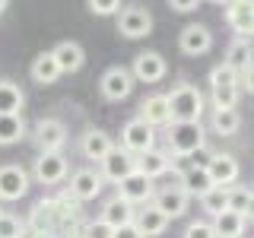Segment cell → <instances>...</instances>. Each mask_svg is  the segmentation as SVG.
<instances>
[{
    "mask_svg": "<svg viewBox=\"0 0 254 238\" xmlns=\"http://www.w3.org/2000/svg\"><path fill=\"white\" fill-rule=\"evenodd\" d=\"M165 130V149L172 159H188L197 146L206 143V130L200 121H169Z\"/></svg>",
    "mask_w": 254,
    "mask_h": 238,
    "instance_id": "1",
    "label": "cell"
},
{
    "mask_svg": "<svg viewBox=\"0 0 254 238\" xmlns=\"http://www.w3.org/2000/svg\"><path fill=\"white\" fill-rule=\"evenodd\" d=\"M165 102H169V115L172 121H200L206 102L203 92L190 83H178L172 86V92H165Z\"/></svg>",
    "mask_w": 254,
    "mask_h": 238,
    "instance_id": "2",
    "label": "cell"
},
{
    "mask_svg": "<svg viewBox=\"0 0 254 238\" xmlns=\"http://www.w3.org/2000/svg\"><path fill=\"white\" fill-rule=\"evenodd\" d=\"M238 83H235V70L219 63L210 70V99L213 108H235L238 105Z\"/></svg>",
    "mask_w": 254,
    "mask_h": 238,
    "instance_id": "3",
    "label": "cell"
},
{
    "mask_svg": "<svg viewBox=\"0 0 254 238\" xmlns=\"http://www.w3.org/2000/svg\"><path fill=\"white\" fill-rule=\"evenodd\" d=\"M32 175H35V181L45 184V187L61 184L70 175V162H67V156H64V149H58V153H38V159L32 162Z\"/></svg>",
    "mask_w": 254,
    "mask_h": 238,
    "instance_id": "4",
    "label": "cell"
},
{
    "mask_svg": "<svg viewBox=\"0 0 254 238\" xmlns=\"http://www.w3.org/2000/svg\"><path fill=\"white\" fill-rule=\"evenodd\" d=\"M67 140H70V133L58 118H42L32 127V143L38 146V153H58V149L67 146Z\"/></svg>",
    "mask_w": 254,
    "mask_h": 238,
    "instance_id": "5",
    "label": "cell"
},
{
    "mask_svg": "<svg viewBox=\"0 0 254 238\" xmlns=\"http://www.w3.org/2000/svg\"><path fill=\"white\" fill-rule=\"evenodd\" d=\"M153 146H156V127H149L143 118H133V121H127L121 127V149L140 156V153H146V149H153Z\"/></svg>",
    "mask_w": 254,
    "mask_h": 238,
    "instance_id": "6",
    "label": "cell"
},
{
    "mask_svg": "<svg viewBox=\"0 0 254 238\" xmlns=\"http://www.w3.org/2000/svg\"><path fill=\"white\" fill-rule=\"evenodd\" d=\"M29 194V172L16 162L0 165V203L22 200Z\"/></svg>",
    "mask_w": 254,
    "mask_h": 238,
    "instance_id": "7",
    "label": "cell"
},
{
    "mask_svg": "<svg viewBox=\"0 0 254 238\" xmlns=\"http://www.w3.org/2000/svg\"><path fill=\"white\" fill-rule=\"evenodd\" d=\"M133 83H137V79L130 76L127 67H108L99 79V92H102L105 102H124L127 95L133 92Z\"/></svg>",
    "mask_w": 254,
    "mask_h": 238,
    "instance_id": "8",
    "label": "cell"
},
{
    "mask_svg": "<svg viewBox=\"0 0 254 238\" xmlns=\"http://www.w3.org/2000/svg\"><path fill=\"white\" fill-rule=\"evenodd\" d=\"M118 32L124 38H146L153 32V13L140 3L127 6V10H118Z\"/></svg>",
    "mask_w": 254,
    "mask_h": 238,
    "instance_id": "9",
    "label": "cell"
},
{
    "mask_svg": "<svg viewBox=\"0 0 254 238\" xmlns=\"http://www.w3.org/2000/svg\"><path fill=\"white\" fill-rule=\"evenodd\" d=\"M102 181H111V184H118L121 178H127L130 172H137V156L133 153H127V149L121 146H111V153L102 159Z\"/></svg>",
    "mask_w": 254,
    "mask_h": 238,
    "instance_id": "10",
    "label": "cell"
},
{
    "mask_svg": "<svg viewBox=\"0 0 254 238\" xmlns=\"http://www.w3.org/2000/svg\"><path fill=\"white\" fill-rule=\"evenodd\" d=\"M102 190H105V181H102V175L95 172V169H76L73 175H70V187H67V194H73L79 203L95 200Z\"/></svg>",
    "mask_w": 254,
    "mask_h": 238,
    "instance_id": "11",
    "label": "cell"
},
{
    "mask_svg": "<svg viewBox=\"0 0 254 238\" xmlns=\"http://www.w3.org/2000/svg\"><path fill=\"white\" fill-rule=\"evenodd\" d=\"M165 70H169V63H165V58L159 51H140L130 63V76L140 79V83H146V86L159 83V79L165 76Z\"/></svg>",
    "mask_w": 254,
    "mask_h": 238,
    "instance_id": "12",
    "label": "cell"
},
{
    "mask_svg": "<svg viewBox=\"0 0 254 238\" xmlns=\"http://www.w3.org/2000/svg\"><path fill=\"white\" fill-rule=\"evenodd\" d=\"M153 194H156V187H153V181L146 178V175H140V172H130L127 178L118 181V197H124L130 206H143V203H149L153 200Z\"/></svg>",
    "mask_w": 254,
    "mask_h": 238,
    "instance_id": "13",
    "label": "cell"
},
{
    "mask_svg": "<svg viewBox=\"0 0 254 238\" xmlns=\"http://www.w3.org/2000/svg\"><path fill=\"white\" fill-rule=\"evenodd\" d=\"M206 175H210V181L216 187H229L238 181V175H242V165H238V159L232 153H213L210 162H206Z\"/></svg>",
    "mask_w": 254,
    "mask_h": 238,
    "instance_id": "14",
    "label": "cell"
},
{
    "mask_svg": "<svg viewBox=\"0 0 254 238\" xmlns=\"http://www.w3.org/2000/svg\"><path fill=\"white\" fill-rule=\"evenodd\" d=\"M178 48H181V54H188V58H200V54H206L213 48V32L206 26H200V22H190V26L181 29Z\"/></svg>",
    "mask_w": 254,
    "mask_h": 238,
    "instance_id": "15",
    "label": "cell"
},
{
    "mask_svg": "<svg viewBox=\"0 0 254 238\" xmlns=\"http://www.w3.org/2000/svg\"><path fill=\"white\" fill-rule=\"evenodd\" d=\"M156 206V210H162L169 219H178V216H185L188 213V206H190V197L181 190L178 184H172V187H159L156 194H153V200H149Z\"/></svg>",
    "mask_w": 254,
    "mask_h": 238,
    "instance_id": "16",
    "label": "cell"
},
{
    "mask_svg": "<svg viewBox=\"0 0 254 238\" xmlns=\"http://www.w3.org/2000/svg\"><path fill=\"white\" fill-rule=\"evenodd\" d=\"M169 216H165L162 210H156L153 203H143L137 213H133V226L140 229V235L143 238H159V235H165V229H169Z\"/></svg>",
    "mask_w": 254,
    "mask_h": 238,
    "instance_id": "17",
    "label": "cell"
},
{
    "mask_svg": "<svg viewBox=\"0 0 254 238\" xmlns=\"http://www.w3.org/2000/svg\"><path fill=\"white\" fill-rule=\"evenodd\" d=\"M226 22L238 38H251L254 32V10L251 0H226Z\"/></svg>",
    "mask_w": 254,
    "mask_h": 238,
    "instance_id": "18",
    "label": "cell"
},
{
    "mask_svg": "<svg viewBox=\"0 0 254 238\" xmlns=\"http://www.w3.org/2000/svg\"><path fill=\"white\" fill-rule=\"evenodd\" d=\"M111 146H115V140L105 130H99V127H86L83 137H79V153H83V159H89V162H102L111 153Z\"/></svg>",
    "mask_w": 254,
    "mask_h": 238,
    "instance_id": "19",
    "label": "cell"
},
{
    "mask_svg": "<svg viewBox=\"0 0 254 238\" xmlns=\"http://www.w3.org/2000/svg\"><path fill=\"white\" fill-rule=\"evenodd\" d=\"M169 169H175V159L169 156V149H159V146H153V149H146V153H140L137 156V172L140 175H146L149 181H156V178H162Z\"/></svg>",
    "mask_w": 254,
    "mask_h": 238,
    "instance_id": "20",
    "label": "cell"
},
{
    "mask_svg": "<svg viewBox=\"0 0 254 238\" xmlns=\"http://www.w3.org/2000/svg\"><path fill=\"white\" fill-rule=\"evenodd\" d=\"M149 127H165L172 121V115H169V102H165V92H156V95H149V99H143L140 102V115Z\"/></svg>",
    "mask_w": 254,
    "mask_h": 238,
    "instance_id": "21",
    "label": "cell"
},
{
    "mask_svg": "<svg viewBox=\"0 0 254 238\" xmlns=\"http://www.w3.org/2000/svg\"><path fill=\"white\" fill-rule=\"evenodd\" d=\"M178 187L185 190V194L190 197V200H194V197L200 200V197L206 194V190H210V187H216V184L210 181V175H206V169H197V165H190V169H185V172H181V178H178Z\"/></svg>",
    "mask_w": 254,
    "mask_h": 238,
    "instance_id": "22",
    "label": "cell"
},
{
    "mask_svg": "<svg viewBox=\"0 0 254 238\" xmlns=\"http://www.w3.org/2000/svg\"><path fill=\"white\" fill-rule=\"evenodd\" d=\"M51 54H54V60H58L61 73H76V70L86 63V51H83L79 42H61Z\"/></svg>",
    "mask_w": 254,
    "mask_h": 238,
    "instance_id": "23",
    "label": "cell"
},
{
    "mask_svg": "<svg viewBox=\"0 0 254 238\" xmlns=\"http://www.w3.org/2000/svg\"><path fill=\"white\" fill-rule=\"evenodd\" d=\"M133 213H137V206H130L124 200V197H111V200L102 206V222H108L111 229H121L127 222H133Z\"/></svg>",
    "mask_w": 254,
    "mask_h": 238,
    "instance_id": "24",
    "label": "cell"
},
{
    "mask_svg": "<svg viewBox=\"0 0 254 238\" xmlns=\"http://www.w3.org/2000/svg\"><path fill=\"white\" fill-rule=\"evenodd\" d=\"M210 226H213V232H216V238H242L248 219L238 216V213H232V210H222V213L213 216Z\"/></svg>",
    "mask_w": 254,
    "mask_h": 238,
    "instance_id": "25",
    "label": "cell"
},
{
    "mask_svg": "<svg viewBox=\"0 0 254 238\" xmlns=\"http://www.w3.org/2000/svg\"><path fill=\"white\" fill-rule=\"evenodd\" d=\"M29 73H32V79H35L38 86H51V83L61 79V67H58V60H54L51 51H42L35 60H32Z\"/></svg>",
    "mask_w": 254,
    "mask_h": 238,
    "instance_id": "26",
    "label": "cell"
},
{
    "mask_svg": "<svg viewBox=\"0 0 254 238\" xmlns=\"http://www.w3.org/2000/svg\"><path fill=\"white\" fill-rule=\"evenodd\" d=\"M210 130L216 137H235L242 130V115L235 108H213V118H210Z\"/></svg>",
    "mask_w": 254,
    "mask_h": 238,
    "instance_id": "27",
    "label": "cell"
},
{
    "mask_svg": "<svg viewBox=\"0 0 254 238\" xmlns=\"http://www.w3.org/2000/svg\"><path fill=\"white\" fill-rule=\"evenodd\" d=\"M26 105V92L13 79H0V115H22Z\"/></svg>",
    "mask_w": 254,
    "mask_h": 238,
    "instance_id": "28",
    "label": "cell"
},
{
    "mask_svg": "<svg viewBox=\"0 0 254 238\" xmlns=\"http://www.w3.org/2000/svg\"><path fill=\"white\" fill-rule=\"evenodd\" d=\"M29 226H32V232H54V229H58V213H54L51 197H48V200H38L32 206Z\"/></svg>",
    "mask_w": 254,
    "mask_h": 238,
    "instance_id": "29",
    "label": "cell"
},
{
    "mask_svg": "<svg viewBox=\"0 0 254 238\" xmlns=\"http://www.w3.org/2000/svg\"><path fill=\"white\" fill-rule=\"evenodd\" d=\"M26 137V121L22 115H0V146H13Z\"/></svg>",
    "mask_w": 254,
    "mask_h": 238,
    "instance_id": "30",
    "label": "cell"
},
{
    "mask_svg": "<svg viewBox=\"0 0 254 238\" xmlns=\"http://www.w3.org/2000/svg\"><path fill=\"white\" fill-rule=\"evenodd\" d=\"M251 206H254V194L248 184H229V210L251 219Z\"/></svg>",
    "mask_w": 254,
    "mask_h": 238,
    "instance_id": "31",
    "label": "cell"
},
{
    "mask_svg": "<svg viewBox=\"0 0 254 238\" xmlns=\"http://www.w3.org/2000/svg\"><path fill=\"white\" fill-rule=\"evenodd\" d=\"M226 67H232V70H242V67H248L251 63V38H235L232 45H229V51H226Z\"/></svg>",
    "mask_w": 254,
    "mask_h": 238,
    "instance_id": "32",
    "label": "cell"
},
{
    "mask_svg": "<svg viewBox=\"0 0 254 238\" xmlns=\"http://www.w3.org/2000/svg\"><path fill=\"white\" fill-rule=\"evenodd\" d=\"M200 206H203V213H210V216L229 210V187H210L200 197Z\"/></svg>",
    "mask_w": 254,
    "mask_h": 238,
    "instance_id": "33",
    "label": "cell"
},
{
    "mask_svg": "<svg viewBox=\"0 0 254 238\" xmlns=\"http://www.w3.org/2000/svg\"><path fill=\"white\" fill-rule=\"evenodd\" d=\"M54 203V213H58V222H70V219H79V200L73 194H61V197H51Z\"/></svg>",
    "mask_w": 254,
    "mask_h": 238,
    "instance_id": "34",
    "label": "cell"
},
{
    "mask_svg": "<svg viewBox=\"0 0 254 238\" xmlns=\"http://www.w3.org/2000/svg\"><path fill=\"white\" fill-rule=\"evenodd\" d=\"M0 238H26V222L13 213H0Z\"/></svg>",
    "mask_w": 254,
    "mask_h": 238,
    "instance_id": "35",
    "label": "cell"
},
{
    "mask_svg": "<svg viewBox=\"0 0 254 238\" xmlns=\"http://www.w3.org/2000/svg\"><path fill=\"white\" fill-rule=\"evenodd\" d=\"M83 235L86 238H115V229L108 226V222H102V219H89V222H83Z\"/></svg>",
    "mask_w": 254,
    "mask_h": 238,
    "instance_id": "36",
    "label": "cell"
},
{
    "mask_svg": "<svg viewBox=\"0 0 254 238\" xmlns=\"http://www.w3.org/2000/svg\"><path fill=\"white\" fill-rule=\"evenodd\" d=\"M86 6H89V13H95V16H115L121 10V0H86Z\"/></svg>",
    "mask_w": 254,
    "mask_h": 238,
    "instance_id": "37",
    "label": "cell"
},
{
    "mask_svg": "<svg viewBox=\"0 0 254 238\" xmlns=\"http://www.w3.org/2000/svg\"><path fill=\"white\" fill-rule=\"evenodd\" d=\"M185 238H216V232H213V226L206 219H194V222H188Z\"/></svg>",
    "mask_w": 254,
    "mask_h": 238,
    "instance_id": "38",
    "label": "cell"
},
{
    "mask_svg": "<svg viewBox=\"0 0 254 238\" xmlns=\"http://www.w3.org/2000/svg\"><path fill=\"white\" fill-rule=\"evenodd\" d=\"M210 156H213V149H210V146L203 143V146H197V149H194V153H190L188 159H190V165H197V169H206V162H210Z\"/></svg>",
    "mask_w": 254,
    "mask_h": 238,
    "instance_id": "39",
    "label": "cell"
},
{
    "mask_svg": "<svg viewBox=\"0 0 254 238\" xmlns=\"http://www.w3.org/2000/svg\"><path fill=\"white\" fill-rule=\"evenodd\" d=\"M197 3L200 0H169V6L175 13H190V10H197Z\"/></svg>",
    "mask_w": 254,
    "mask_h": 238,
    "instance_id": "40",
    "label": "cell"
},
{
    "mask_svg": "<svg viewBox=\"0 0 254 238\" xmlns=\"http://www.w3.org/2000/svg\"><path fill=\"white\" fill-rule=\"evenodd\" d=\"M115 238H143V235H140V229L133 226V222H127V226L115 229Z\"/></svg>",
    "mask_w": 254,
    "mask_h": 238,
    "instance_id": "41",
    "label": "cell"
},
{
    "mask_svg": "<svg viewBox=\"0 0 254 238\" xmlns=\"http://www.w3.org/2000/svg\"><path fill=\"white\" fill-rule=\"evenodd\" d=\"M64 238H86V235H83V229H79V226H70V229H67V235H64Z\"/></svg>",
    "mask_w": 254,
    "mask_h": 238,
    "instance_id": "42",
    "label": "cell"
},
{
    "mask_svg": "<svg viewBox=\"0 0 254 238\" xmlns=\"http://www.w3.org/2000/svg\"><path fill=\"white\" fill-rule=\"evenodd\" d=\"M29 238H54V232H32Z\"/></svg>",
    "mask_w": 254,
    "mask_h": 238,
    "instance_id": "43",
    "label": "cell"
},
{
    "mask_svg": "<svg viewBox=\"0 0 254 238\" xmlns=\"http://www.w3.org/2000/svg\"><path fill=\"white\" fill-rule=\"evenodd\" d=\"M6 3H10V0H0V13H3V10H6Z\"/></svg>",
    "mask_w": 254,
    "mask_h": 238,
    "instance_id": "44",
    "label": "cell"
},
{
    "mask_svg": "<svg viewBox=\"0 0 254 238\" xmlns=\"http://www.w3.org/2000/svg\"><path fill=\"white\" fill-rule=\"evenodd\" d=\"M213 3H226V0H213Z\"/></svg>",
    "mask_w": 254,
    "mask_h": 238,
    "instance_id": "45",
    "label": "cell"
},
{
    "mask_svg": "<svg viewBox=\"0 0 254 238\" xmlns=\"http://www.w3.org/2000/svg\"><path fill=\"white\" fill-rule=\"evenodd\" d=\"M0 213H3V206H0Z\"/></svg>",
    "mask_w": 254,
    "mask_h": 238,
    "instance_id": "46",
    "label": "cell"
}]
</instances>
